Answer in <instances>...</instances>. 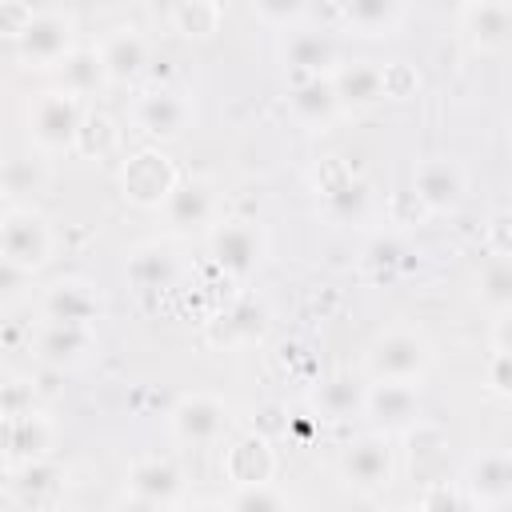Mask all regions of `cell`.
<instances>
[{
  "mask_svg": "<svg viewBox=\"0 0 512 512\" xmlns=\"http://www.w3.org/2000/svg\"><path fill=\"white\" fill-rule=\"evenodd\" d=\"M252 12H256L260 20H268V24H284V28H288V24H296V20L308 16V4H296V0H288V4H284V0H260Z\"/></svg>",
  "mask_w": 512,
  "mask_h": 512,
  "instance_id": "d590c367",
  "label": "cell"
},
{
  "mask_svg": "<svg viewBox=\"0 0 512 512\" xmlns=\"http://www.w3.org/2000/svg\"><path fill=\"white\" fill-rule=\"evenodd\" d=\"M340 476L356 488V492H380L392 480V448L380 432L360 436L344 448L340 456Z\"/></svg>",
  "mask_w": 512,
  "mask_h": 512,
  "instance_id": "52a82bcc",
  "label": "cell"
},
{
  "mask_svg": "<svg viewBox=\"0 0 512 512\" xmlns=\"http://www.w3.org/2000/svg\"><path fill=\"white\" fill-rule=\"evenodd\" d=\"M56 484H60V468H56V464H44V460H28V468H24V480H20V492H24V496L56 492Z\"/></svg>",
  "mask_w": 512,
  "mask_h": 512,
  "instance_id": "e575fe53",
  "label": "cell"
},
{
  "mask_svg": "<svg viewBox=\"0 0 512 512\" xmlns=\"http://www.w3.org/2000/svg\"><path fill=\"white\" fill-rule=\"evenodd\" d=\"M72 148H80L84 156H108L112 148H116V124L104 116V112H84V120H80V128H76V144Z\"/></svg>",
  "mask_w": 512,
  "mask_h": 512,
  "instance_id": "f546056e",
  "label": "cell"
},
{
  "mask_svg": "<svg viewBox=\"0 0 512 512\" xmlns=\"http://www.w3.org/2000/svg\"><path fill=\"white\" fill-rule=\"evenodd\" d=\"M168 20H172V28L180 36L204 40V36H212L220 28V4H212V0H184V4L168 8Z\"/></svg>",
  "mask_w": 512,
  "mask_h": 512,
  "instance_id": "4316f807",
  "label": "cell"
},
{
  "mask_svg": "<svg viewBox=\"0 0 512 512\" xmlns=\"http://www.w3.org/2000/svg\"><path fill=\"white\" fill-rule=\"evenodd\" d=\"M468 508H472V504H468V496H464L456 484H448V480H432L416 512H468Z\"/></svg>",
  "mask_w": 512,
  "mask_h": 512,
  "instance_id": "d6a6232c",
  "label": "cell"
},
{
  "mask_svg": "<svg viewBox=\"0 0 512 512\" xmlns=\"http://www.w3.org/2000/svg\"><path fill=\"white\" fill-rule=\"evenodd\" d=\"M364 412L376 424L380 436L388 432H408L420 420V396L412 384H392V380H376L372 388H364Z\"/></svg>",
  "mask_w": 512,
  "mask_h": 512,
  "instance_id": "8992f818",
  "label": "cell"
},
{
  "mask_svg": "<svg viewBox=\"0 0 512 512\" xmlns=\"http://www.w3.org/2000/svg\"><path fill=\"white\" fill-rule=\"evenodd\" d=\"M328 84L336 92V104L340 108H372L384 100V84H380V68L368 64V60H356V64H340L328 72Z\"/></svg>",
  "mask_w": 512,
  "mask_h": 512,
  "instance_id": "2e32d148",
  "label": "cell"
},
{
  "mask_svg": "<svg viewBox=\"0 0 512 512\" xmlns=\"http://www.w3.org/2000/svg\"><path fill=\"white\" fill-rule=\"evenodd\" d=\"M84 112H80V100L68 96L64 88H52V92H40V100L32 104V136L40 148H72L76 144V128H80Z\"/></svg>",
  "mask_w": 512,
  "mask_h": 512,
  "instance_id": "277c9868",
  "label": "cell"
},
{
  "mask_svg": "<svg viewBox=\"0 0 512 512\" xmlns=\"http://www.w3.org/2000/svg\"><path fill=\"white\" fill-rule=\"evenodd\" d=\"M364 200H368V192H364V184L360 180H340L336 188H328V204L340 212V216H348V212H360L364 208Z\"/></svg>",
  "mask_w": 512,
  "mask_h": 512,
  "instance_id": "8d00e7d4",
  "label": "cell"
},
{
  "mask_svg": "<svg viewBox=\"0 0 512 512\" xmlns=\"http://www.w3.org/2000/svg\"><path fill=\"white\" fill-rule=\"evenodd\" d=\"M224 472L240 484V488H256L272 476V448L264 436L248 432V436H236L228 448H224Z\"/></svg>",
  "mask_w": 512,
  "mask_h": 512,
  "instance_id": "e0dca14e",
  "label": "cell"
},
{
  "mask_svg": "<svg viewBox=\"0 0 512 512\" xmlns=\"http://www.w3.org/2000/svg\"><path fill=\"white\" fill-rule=\"evenodd\" d=\"M260 252H264V240L244 220H232V224H224V228L212 232V256L232 276H248L260 264Z\"/></svg>",
  "mask_w": 512,
  "mask_h": 512,
  "instance_id": "7c38bea8",
  "label": "cell"
},
{
  "mask_svg": "<svg viewBox=\"0 0 512 512\" xmlns=\"http://www.w3.org/2000/svg\"><path fill=\"white\" fill-rule=\"evenodd\" d=\"M100 52V64H104V76L112 84H128L144 72L148 64V44L136 28H116L112 36H104V44L96 48Z\"/></svg>",
  "mask_w": 512,
  "mask_h": 512,
  "instance_id": "5bb4252c",
  "label": "cell"
},
{
  "mask_svg": "<svg viewBox=\"0 0 512 512\" xmlns=\"http://www.w3.org/2000/svg\"><path fill=\"white\" fill-rule=\"evenodd\" d=\"M48 252H52V236H48V224L40 212H32V208L4 212V220H0V256L4 260L32 272L48 260Z\"/></svg>",
  "mask_w": 512,
  "mask_h": 512,
  "instance_id": "3957f363",
  "label": "cell"
},
{
  "mask_svg": "<svg viewBox=\"0 0 512 512\" xmlns=\"http://www.w3.org/2000/svg\"><path fill=\"white\" fill-rule=\"evenodd\" d=\"M288 104H292L296 120H304L308 128H324V124L340 112V104H336V92H332L328 76H300V80L292 84Z\"/></svg>",
  "mask_w": 512,
  "mask_h": 512,
  "instance_id": "ffe728a7",
  "label": "cell"
},
{
  "mask_svg": "<svg viewBox=\"0 0 512 512\" xmlns=\"http://www.w3.org/2000/svg\"><path fill=\"white\" fill-rule=\"evenodd\" d=\"M184 512H228V508H220V504H192V508H184Z\"/></svg>",
  "mask_w": 512,
  "mask_h": 512,
  "instance_id": "ee69618b",
  "label": "cell"
},
{
  "mask_svg": "<svg viewBox=\"0 0 512 512\" xmlns=\"http://www.w3.org/2000/svg\"><path fill=\"white\" fill-rule=\"evenodd\" d=\"M460 28L480 52H500L512 32V8L504 0H480L460 8Z\"/></svg>",
  "mask_w": 512,
  "mask_h": 512,
  "instance_id": "4fadbf2b",
  "label": "cell"
},
{
  "mask_svg": "<svg viewBox=\"0 0 512 512\" xmlns=\"http://www.w3.org/2000/svg\"><path fill=\"white\" fill-rule=\"evenodd\" d=\"M288 32L292 36L284 40L280 56L296 72V80L300 76H328L336 64V44L328 40V32L324 28H288Z\"/></svg>",
  "mask_w": 512,
  "mask_h": 512,
  "instance_id": "8fae6325",
  "label": "cell"
},
{
  "mask_svg": "<svg viewBox=\"0 0 512 512\" xmlns=\"http://www.w3.org/2000/svg\"><path fill=\"white\" fill-rule=\"evenodd\" d=\"M480 300L496 316H504L512 308V268H508L504 256H496V260L484 264V272H480Z\"/></svg>",
  "mask_w": 512,
  "mask_h": 512,
  "instance_id": "f1b7e54d",
  "label": "cell"
},
{
  "mask_svg": "<svg viewBox=\"0 0 512 512\" xmlns=\"http://www.w3.org/2000/svg\"><path fill=\"white\" fill-rule=\"evenodd\" d=\"M396 512H412V508H396Z\"/></svg>",
  "mask_w": 512,
  "mask_h": 512,
  "instance_id": "bcb514c9",
  "label": "cell"
},
{
  "mask_svg": "<svg viewBox=\"0 0 512 512\" xmlns=\"http://www.w3.org/2000/svg\"><path fill=\"white\" fill-rule=\"evenodd\" d=\"M120 512H164V504H152V500H136L132 496V500L120 504Z\"/></svg>",
  "mask_w": 512,
  "mask_h": 512,
  "instance_id": "7bdbcfd3",
  "label": "cell"
},
{
  "mask_svg": "<svg viewBox=\"0 0 512 512\" xmlns=\"http://www.w3.org/2000/svg\"><path fill=\"white\" fill-rule=\"evenodd\" d=\"M44 184V168L32 156H12L0 164V192H36Z\"/></svg>",
  "mask_w": 512,
  "mask_h": 512,
  "instance_id": "1f68e13d",
  "label": "cell"
},
{
  "mask_svg": "<svg viewBox=\"0 0 512 512\" xmlns=\"http://www.w3.org/2000/svg\"><path fill=\"white\" fill-rule=\"evenodd\" d=\"M60 80H64V92L68 96H92L100 84H108V76H104V64H100V52L96 48H72L60 64Z\"/></svg>",
  "mask_w": 512,
  "mask_h": 512,
  "instance_id": "cb8c5ba5",
  "label": "cell"
},
{
  "mask_svg": "<svg viewBox=\"0 0 512 512\" xmlns=\"http://www.w3.org/2000/svg\"><path fill=\"white\" fill-rule=\"evenodd\" d=\"M120 188H124V196H128L132 204L156 208V204H164L168 192L176 188V172H172V164H168L164 152L144 148V152H136V156L120 168Z\"/></svg>",
  "mask_w": 512,
  "mask_h": 512,
  "instance_id": "5b68a950",
  "label": "cell"
},
{
  "mask_svg": "<svg viewBox=\"0 0 512 512\" xmlns=\"http://www.w3.org/2000/svg\"><path fill=\"white\" fill-rule=\"evenodd\" d=\"M128 276H132L140 288H164V284H172L176 264H172V256H168L164 248H140V252L132 256V264H128Z\"/></svg>",
  "mask_w": 512,
  "mask_h": 512,
  "instance_id": "83f0119b",
  "label": "cell"
},
{
  "mask_svg": "<svg viewBox=\"0 0 512 512\" xmlns=\"http://www.w3.org/2000/svg\"><path fill=\"white\" fill-rule=\"evenodd\" d=\"M264 328V312L256 308V304H236V308H228L224 316H220V324L212 328V336L216 340H248V336H256Z\"/></svg>",
  "mask_w": 512,
  "mask_h": 512,
  "instance_id": "4dcf8cb0",
  "label": "cell"
},
{
  "mask_svg": "<svg viewBox=\"0 0 512 512\" xmlns=\"http://www.w3.org/2000/svg\"><path fill=\"white\" fill-rule=\"evenodd\" d=\"M404 8L396 0H352V4H340V24L360 32V36H384L400 24Z\"/></svg>",
  "mask_w": 512,
  "mask_h": 512,
  "instance_id": "603a6c76",
  "label": "cell"
},
{
  "mask_svg": "<svg viewBox=\"0 0 512 512\" xmlns=\"http://www.w3.org/2000/svg\"><path fill=\"white\" fill-rule=\"evenodd\" d=\"M180 468L172 464V460H160V456H152V460H140V464H132V472H128V488H132V496L136 500H152V504H172L176 496H180Z\"/></svg>",
  "mask_w": 512,
  "mask_h": 512,
  "instance_id": "d6986e66",
  "label": "cell"
},
{
  "mask_svg": "<svg viewBox=\"0 0 512 512\" xmlns=\"http://www.w3.org/2000/svg\"><path fill=\"white\" fill-rule=\"evenodd\" d=\"M32 388L24 380H8L0 384V416H28L32 412Z\"/></svg>",
  "mask_w": 512,
  "mask_h": 512,
  "instance_id": "74e56055",
  "label": "cell"
},
{
  "mask_svg": "<svg viewBox=\"0 0 512 512\" xmlns=\"http://www.w3.org/2000/svg\"><path fill=\"white\" fill-rule=\"evenodd\" d=\"M428 360H432V352L416 332H384L368 352V372H372V380L412 384L428 368Z\"/></svg>",
  "mask_w": 512,
  "mask_h": 512,
  "instance_id": "7a4b0ae2",
  "label": "cell"
},
{
  "mask_svg": "<svg viewBox=\"0 0 512 512\" xmlns=\"http://www.w3.org/2000/svg\"><path fill=\"white\" fill-rule=\"evenodd\" d=\"M36 352L44 364H56V368L80 364L92 352V332L76 324H44V332L36 336Z\"/></svg>",
  "mask_w": 512,
  "mask_h": 512,
  "instance_id": "44dd1931",
  "label": "cell"
},
{
  "mask_svg": "<svg viewBox=\"0 0 512 512\" xmlns=\"http://www.w3.org/2000/svg\"><path fill=\"white\" fill-rule=\"evenodd\" d=\"M228 512H284V504L268 484H256V488H240Z\"/></svg>",
  "mask_w": 512,
  "mask_h": 512,
  "instance_id": "836d02e7",
  "label": "cell"
},
{
  "mask_svg": "<svg viewBox=\"0 0 512 512\" xmlns=\"http://www.w3.org/2000/svg\"><path fill=\"white\" fill-rule=\"evenodd\" d=\"M28 20H32V8H28V4H0V32H4V36L16 40Z\"/></svg>",
  "mask_w": 512,
  "mask_h": 512,
  "instance_id": "60d3db41",
  "label": "cell"
},
{
  "mask_svg": "<svg viewBox=\"0 0 512 512\" xmlns=\"http://www.w3.org/2000/svg\"><path fill=\"white\" fill-rule=\"evenodd\" d=\"M444 448H448V440H444L440 428H432V424H424V420H416V424L408 428V460H412V472L440 480L436 472H440V464H444Z\"/></svg>",
  "mask_w": 512,
  "mask_h": 512,
  "instance_id": "484cf974",
  "label": "cell"
},
{
  "mask_svg": "<svg viewBox=\"0 0 512 512\" xmlns=\"http://www.w3.org/2000/svg\"><path fill=\"white\" fill-rule=\"evenodd\" d=\"M460 492L468 496V504H480V508H500L508 496H512V464L504 452H484L468 464L464 472V484Z\"/></svg>",
  "mask_w": 512,
  "mask_h": 512,
  "instance_id": "30bf717a",
  "label": "cell"
},
{
  "mask_svg": "<svg viewBox=\"0 0 512 512\" xmlns=\"http://www.w3.org/2000/svg\"><path fill=\"white\" fill-rule=\"evenodd\" d=\"M100 304L92 296V288L84 280H56L48 292H44V320L48 324H76V328H88L96 320Z\"/></svg>",
  "mask_w": 512,
  "mask_h": 512,
  "instance_id": "9a60e30c",
  "label": "cell"
},
{
  "mask_svg": "<svg viewBox=\"0 0 512 512\" xmlns=\"http://www.w3.org/2000/svg\"><path fill=\"white\" fill-rule=\"evenodd\" d=\"M492 388L500 396H508V348H496V360H492Z\"/></svg>",
  "mask_w": 512,
  "mask_h": 512,
  "instance_id": "b9f144b4",
  "label": "cell"
},
{
  "mask_svg": "<svg viewBox=\"0 0 512 512\" xmlns=\"http://www.w3.org/2000/svg\"><path fill=\"white\" fill-rule=\"evenodd\" d=\"M0 220H4V192H0Z\"/></svg>",
  "mask_w": 512,
  "mask_h": 512,
  "instance_id": "f6af8a7d",
  "label": "cell"
},
{
  "mask_svg": "<svg viewBox=\"0 0 512 512\" xmlns=\"http://www.w3.org/2000/svg\"><path fill=\"white\" fill-rule=\"evenodd\" d=\"M72 16L60 8H32V20L16 36V52L32 68H56L72 52Z\"/></svg>",
  "mask_w": 512,
  "mask_h": 512,
  "instance_id": "6da1fadb",
  "label": "cell"
},
{
  "mask_svg": "<svg viewBox=\"0 0 512 512\" xmlns=\"http://www.w3.org/2000/svg\"><path fill=\"white\" fill-rule=\"evenodd\" d=\"M224 428H228V408L208 392H192L172 408V432L188 444H212L224 436Z\"/></svg>",
  "mask_w": 512,
  "mask_h": 512,
  "instance_id": "9c48e42d",
  "label": "cell"
},
{
  "mask_svg": "<svg viewBox=\"0 0 512 512\" xmlns=\"http://www.w3.org/2000/svg\"><path fill=\"white\" fill-rule=\"evenodd\" d=\"M164 212H168L172 228H180V232L208 224V216H212V192H208V184H200V180L176 184L168 192V200H164Z\"/></svg>",
  "mask_w": 512,
  "mask_h": 512,
  "instance_id": "7402d4cb",
  "label": "cell"
},
{
  "mask_svg": "<svg viewBox=\"0 0 512 512\" xmlns=\"http://www.w3.org/2000/svg\"><path fill=\"white\" fill-rule=\"evenodd\" d=\"M316 412L324 420H348L364 412V384H356L352 376H328L316 388Z\"/></svg>",
  "mask_w": 512,
  "mask_h": 512,
  "instance_id": "d4e9b609",
  "label": "cell"
},
{
  "mask_svg": "<svg viewBox=\"0 0 512 512\" xmlns=\"http://www.w3.org/2000/svg\"><path fill=\"white\" fill-rule=\"evenodd\" d=\"M132 120L152 140H176V136H184V128L192 120V104L172 88H152L136 100Z\"/></svg>",
  "mask_w": 512,
  "mask_h": 512,
  "instance_id": "ba28073f",
  "label": "cell"
},
{
  "mask_svg": "<svg viewBox=\"0 0 512 512\" xmlns=\"http://www.w3.org/2000/svg\"><path fill=\"white\" fill-rule=\"evenodd\" d=\"M28 276H32V272H24L20 264H12V260L0 256V304L16 300V296L24 292V284H28Z\"/></svg>",
  "mask_w": 512,
  "mask_h": 512,
  "instance_id": "ab89813d",
  "label": "cell"
},
{
  "mask_svg": "<svg viewBox=\"0 0 512 512\" xmlns=\"http://www.w3.org/2000/svg\"><path fill=\"white\" fill-rule=\"evenodd\" d=\"M460 196H464V176H460L456 164H448V160H424L416 168V200L424 208L448 212V208L460 204Z\"/></svg>",
  "mask_w": 512,
  "mask_h": 512,
  "instance_id": "ac0fdd59",
  "label": "cell"
},
{
  "mask_svg": "<svg viewBox=\"0 0 512 512\" xmlns=\"http://www.w3.org/2000/svg\"><path fill=\"white\" fill-rule=\"evenodd\" d=\"M380 84H384V96H408L416 88V72L408 64H384L380 68Z\"/></svg>",
  "mask_w": 512,
  "mask_h": 512,
  "instance_id": "f35d334b",
  "label": "cell"
}]
</instances>
